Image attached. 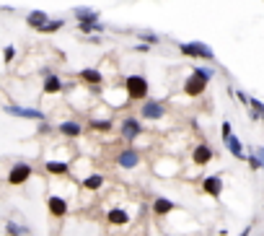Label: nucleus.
I'll list each match as a JSON object with an SVG mask.
<instances>
[{"mask_svg":"<svg viewBox=\"0 0 264 236\" xmlns=\"http://www.w3.org/2000/svg\"><path fill=\"white\" fill-rule=\"evenodd\" d=\"M179 52L184 55V58H192V60H208V62L215 60V50L205 42H181Z\"/></svg>","mask_w":264,"mask_h":236,"instance_id":"nucleus-1","label":"nucleus"},{"mask_svg":"<svg viewBox=\"0 0 264 236\" xmlns=\"http://www.w3.org/2000/svg\"><path fill=\"white\" fill-rule=\"evenodd\" d=\"M124 91H127V99L130 101H145L148 99V91H151V86H148V78L145 75H127L124 78Z\"/></svg>","mask_w":264,"mask_h":236,"instance_id":"nucleus-2","label":"nucleus"},{"mask_svg":"<svg viewBox=\"0 0 264 236\" xmlns=\"http://www.w3.org/2000/svg\"><path fill=\"white\" fill-rule=\"evenodd\" d=\"M31 174H34V169L29 164H24V161H18V164L10 166V172H8V184L10 187H21V184H26L31 179Z\"/></svg>","mask_w":264,"mask_h":236,"instance_id":"nucleus-3","label":"nucleus"},{"mask_svg":"<svg viewBox=\"0 0 264 236\" xmlns=\"http://www.w3.org/2000/svg\"><path fill=\"white\" fill-rule=\"evenodd\" d=\"M5 115L10 117H21V119H37V122H44V112L42 109H34V107H18V104H5L3 107Z\"/></svg>","mask_w":264,"mask_h":236,"instance_id":"nucleus-4","label":"nucleus"},{"mask_svg":"<svg viewBox=\"0 0 264 236\" xmlns=\"http://www.w3.org/2000/svg\"><path fill=\"white\" fill-rule=\"evenodd\" d=\"M119 135L127 143H135L137 138L143 135V125H140V119L137 117H124L122 122H119Z\"/></svg>","mask_w":264,"mask_h":236,"instance_id":"nucleus-5","label":"nucleus"},{"mask_svg":"<svg viewBox=\"0 0 264 236\" xmlns=\"http://www.w3.org/2000/svg\"><path fill=\"white\" fill-rule=\"evenodd\" d=\"M208 83H210L208 78H202L200 73H194V70H192V73L187 75V81H184V94L192 96V99H194V96H202V94H205V88H208Z\"/></svg>","mask_w":264,"mask_h":236,"instance_id":"nucleus-6","label":"nucleus"},{"mask_svg":"<svg viewBox=\"0 0 264 236\" xmlns=\"http://www.w3.org/2000/svg\"><path fill=\"white\" fill-rule=\"evenodd\" d=\"M163 115H166V107L160 104V101H153V99H145V101H143V107H140V117H143V119L158 122Z\"/></svg>","mask_w":264,"mask_h":236,"instance_id":"nucleus-7","label":"nucleus"},{"mask_svg":"<svg viewBox=\"0 0 264 236\" xmlns=\"http://www.w3.org/2000/svg\"><path fill=\"white\" fill-rule=\"evenodd\" d=\"M202 192L210 195V197H220V195H223V177H220V174L205 177V179H202Z\"/></svg>","mask_w":264,"mask_h":236,"instance_id":"nucleus-8","label":"nucleus"},{"mask_svg":"<svg viewBox=\"0 0 264 236\" xmlns=\"http://www.w3.org/2000/svg\"><path fill=\"white\" fill-rule=\"evenodd\" d=\"M117 164H119V169H135L137 164H140V151L137 148H122L119 156H117Z\"/></svg>","mask_w":264,"mask_h":236,"instance_id":"nucleus-9","label":"nucleus"},{"mask_svg":"<svg viewBox=\"0 0 264 236\" xmlns=\"http://www.w3.org/2000/svg\"><path fill=\"white\" fill-rule=\"evenodd\" d=\"M78 78H80L83 83L94 86V88H99L101 83H104V75H101V70H96V67H83V70L78 73Z\"/></svg>","mask_w":264,"mask_h":236,"instance_id":"nucleus-10","label":"nucleus"},{"mask_svg":"<svg viewBox=\"0 0 264 236\" xmlns=\"http://www.w3.org/2000/svg\"><path fill=\"white\" fill-rule=\"evenodd\" d=\"M192 161H194V166L210 164V161H212V148H210L208 143H200L197 148H194V153H192Z\"/></svg>","mask_w":264,"mask_h":236,"instance_id":"nucleus-11","label":"nucleus"},{"mask_svg":"<svg viewBox=\"0 0 264 236\" xmlns=\"http://www.w3.org/2000/svg\"><path fill=\"white\" fill-rule=\"evenodd\" d=\"M225 143V148H228V153L233 156V159H238V161H246V151H244V143H241L236 135H231V138H225L223 140Z\"/></svg>","mask_w":264,"mask_h":236,"instance_id":"nucleus-12","label":"nucleus"},{"mask_svg":"<svg viewBox=\"0 0 264 236\" xmlns=\"http://www.w3.org/2000/svg\"><path fill=\"white\" fill-rule=\"evenodd\" d=\"M47 210L52 213L54 218H62V216H67V200H65V197H57V195H52V197L47 200Z\"/></svg>","mask_w":264,"mask_h":236,"instance_id":"nucleus-13","label":"nucleus"},{"mask_svg":"<svg viewBox=\"0 0 264 236\" xmlns=\"http://www.w3.org/2000/svg\"><path fill=\"white\" fill-rule=\"evenodd\" d=\"M57 132L65 135V138H78V135L83 132V125H80V122H75V119H65V122H60V125H57Z\"/></svg>","mask_w":264,"mask_h":236,"instance_id":"nucleus-14","label":"nucleus"},{"mask_svg":"<svg viewBox=\"0 0 264 236\" xmlns=\"http://www.w3.org/2000/svg\"><path fill=\"white\" fill-rule=\"evenodd\" d=\"M73 13H75L78 21H83V24H94V21H99V10L91 8V5H78Z\"/></svg>","mask_w":264,"mask_h":236,"instance_id":"nucleus-15","label":"nucleus"},{"mask_svg":"<svg viewBox=\"0 0 264 236\" xmlns=\"http://www.w3.org/2000/svg\"><path fill=\"white\" fill-rule=\"evenodd\" d=\"M42 88H44V94H50V96H52V94H60L62 88H65V83H62V78H60V75H54V73H52V75L44 78V86H42Z\"/></svg>","mask_w":264,"mask_h":236,"instance_id":"nucleus-16","label":"nucleus"},{"mask_svg":"<svg viewBox=\"0 0 264 236\" xmlns=\"http://www.w3.org/2000/svg\"><path fill=\"white\" fill-rule=\"evenodd\" d=\"M50 21V16L44 13V10H31V13H26V26H31V29H42L44 24Z\"/></svg>","mask_w":264,"mask_h":236,"instance_id":"nucleus-17","label":"nucleus"},{"mask_svg":"<svg viewBox=\"0 0 264 236\" xmlns=\"http://www.w3.org/2000/svg\"><path fill=\"white\" fill-rule=\"evenodd\" d=\"M106 218H109L111 226H124V223H130V213L122 210V208H111L106 213Z\"/></svg>","mask_w":264,"mask_h":236,"instance_id":"nucleus-18","label":"nucleus"},{"mask_svg":"<svg viewBox=\"0 0 264 236\" xmlns=\"http://www.w3.org/2000/svg\"><path fill=\"white\" fill-rule=\"evenodd\" d=\"M171 210H176L174 200H168V197H156V202H153V213H156V216H168Z\"/></svg>","mask_w":264,"mask_h":236,"instance_id":"nucleus-19","label":"nucleus"},{"mask_svg":"<svg viewBox=\"0 0 264 236\" xmlns=\"http://www.w3.org/2000/svg\"><path fill=\"white\" fill-rule=\"evenodd\" d=\"M44 172H47V174H57V177H65L67 172H70V164H67V161H47V164H44Z\"/></svg>","mask_w":264,"mask_h":236,"instance_id":"nucleus-20","label":"nucleus"},{"mask_svg":"<svg viewBox=\"0 0 264 236\" xmlns=\"http://www.w3.org/2000/svg\"><path fill=\"white\" fill-rule=\"evenodd\" d=\"M106 29V24H101V21H94V24H83V21H78V31L80 34H101Z\"/></svg>","mask_w":264,"mask_h":236,"instance_id":"nucleus-21","label":"nucleus"},{"mask_svg":"<svg viewBox=\"0 0 264 236\" xmlns=\"http://www.w3.org/2000/svg\"><path fill=\"white\" fill-rule=\"evenodd\" d=\"M62 26H65V18H50L47 24L39 29V34H54V31H60Z\"/></svg>","mask_w":264,"mask_h":236,"instance_id":"nucleus-22","label":"nucleus"},{"mask_svg":"<svg viewBox=\"0 0 264 236\" xmlns=\"http://www.w3.org/2000/svg\"><path fill=\"white\" fill-rule=\"evenodd\" d=\"M5 234L8 236H26L29 229L21 226V223H16V221H5Z\"/></svg>","mask_w":264,"mask_h":236,"instance_id":"nucleus-23","label":"nucleus"},{"mask_svg":"<svg viewBox=\"0 0 264 236\" xmlns=\"http://www.w3.org/2000/svg\"><path fill=\"white\" fill-rule=\"evenodd\" d=\"M101 184H104V177H101V174H91V177H86V179H83V187H86V189H91V192L101 189Z\"/></svg>","mask_w":264,"mask_h":236,"instance_id":"nucleus-24","label":"nucleus"},{"mask_svg":"<svg viewBox=\"0 0 264 236\" xmlns=\"http://www.w3.org/2000/svg\"><path fill=\"white\" fill-rule=\"evenodd\" d=\"M88 127H91V130H96V132H106V130L114 127V122H111V119H91V122H88Z\"/></svg>","mask_w":264,"mask_h":236,"instance_id":"nucleus-25","label":"nucleus"},{"mask_svg":"<svg viewBox=\"0 0 264 236\" xmlns=\"http://www.w3.org/2000/svg\"><path fill=\"white\" fill-rule=\"evenodd\" d=\"M137 37H140V42H145V44H156L160 39L156 31H148V29H140V31H137Z\"/></svg>","mask_w":264,"mask_h":236,"instance_id":"nucleus-26","label":"nucleus"},{"mask_svg":"<svg viewBox=\"0 0 264 236\" xmlns=\"http://www.w3.org/2000/svg\"><path fill=\"white\" fill-rule=\"evenodd\" d=\"M246 164L251 166V172H262V164H259V156H257V151L251 148L249 153H246Z\"/></svg>","mask_w":264,"mask_h":236,"instance_id":"nucleus-27","label":"nucleus"},{"mask_svg":"<svg viewBox=\"0 0 264 236\" xmlns=\"http://www.w3.org/2000/svg\"><path fill=\"white\" fill-rule=\"evenodd\" d=\"M192 70L200 73L202 78H208V81H212V78H215V70H212V67H208V65H194Z\"/></svg>","mask_w":264,"mask_h":236,"instance_id":"nucleus-28","label":"nucleus"},{"mask_svg":"<svg viewBox=\"0 0 264 236\" xmlns=\"http://www.w3.org/2000/svg\"><path fill=\"white\" fill-rule=\"evenodd\" d=\"M13 58H16V47H13V44H8V47L3 50V62L8 65V62L13 60Z\"/></svg>","mask_w":264,"mask_h":236,"instance_id":"nucleus-29","label":"nucleus"},{"mask_svg":"<svg viewBox=\"0 0 264 236\" xmlns=\"http://www.w3.org/2000/svg\"><path fill=\"white\" fill-rule=\"evenodd\" d=\"M236 94V99L241 101V104H244V109H249V101H251V96L246 94V91H241V88H238V91H233Z\"/></svg>","mask_w":264,"mask_h":236,"instance_id":"nucleus-30","label":"nucleus"},{"mask_svg":"<svg viewBox=\"0 0 264 236\" xmlns=\"http://www.w3.org/2000/svg\"><path fill=\"white\" fill-rule=\"evenodd\" d=\"M231 127H233V125L225 119V122H223V127H220V138H223V140H225V138H231V135H233V130H231Z\"/></svg>","mask_w":264,"mask_h":236,"instance_id":"nucleus-31","label":"nucleus"},{"mask_svg":"<svg viewBox=\"0 0 264 236\" xmlns=\"http://www.w3.org/2000/svg\"><path fill=\"white\" fill-rule=\"evenodd\" d=\"M257 156H259V164H262V172H264V145H257Z\"/></svg>","mask_w":264,"mask_h":236,"instance_id":"nucleus-32","label":"nucleus"},{"mask_svg":"<svg viewBox=\"0 0 264 236\" xmlns=\"http://www.w3.org/2000/svg\"><path fill=\"white\" fill-rule=\"evenodd\" d=\"M148 50H151V44H135V52H148Z\"/></svg>","mask_w":264,"mask_h":236,"instance_id":"nucleus-33","label":"nucleus"},{"mask_svg":"<svg viewBox=\"0 0 264 236\" xmlns=\"http://www.w3.org/2000/svg\"><path fill=\"white\" fill-rule=\"evenodd\" d=\"M50 130H52V127L47 125V122H39V132H50Z\"/></svg>","mask_w":264,"mask_h":236,"instance_id":"nucleus-34","label":"nucleus"},{"mask_svg":"<svg viewBox=\"0 0 264 236\" xmlns=\"http://www.w3.org/2000/svg\"><path fill=\"white\" fill-rule=\"evenodd\" d=\"M251 231H254V229H251V226H246V229H244V234H238V236H251Z\"/></svg>","mask_w":264,"mask_h":236,"instance_id":"nucleus-35","label":"nucleus"}]
</instances>
